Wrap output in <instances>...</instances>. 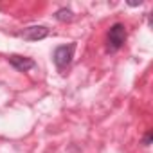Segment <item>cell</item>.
Instances as JSON below:
<instances>
[{"mask_svg":"<svg viewBox=\"0 0 153 153\" xmlns=\"http://www.w3.org/2000/svg\"><path fill=\"white\" fill-rule=\"evenodd\" d=\"M149 142H151V131H148V135H146V137H144V144H146V146H148V144H149Z\"/></svg>","mask_w":153,"mask_h":153,"instance_id":"8992f818","label":"cell"},{"mask_svg":"<svg viewBox=\"0 0 153 153\" xmlns=\"http://www.w3.org/2000/svg\"><path fill=\"white\" fill-rule=\"evenodd\" d=\"M56 20H59V22H70L72 18H74V13L70 11V9H67V7H63V9H59V11H56Z\"/></svg>","mask_w":153,"mask_h":153,"instance_id":"5b68a950","label":"cell"},{"mask_svg":"<svg viewBox=\"0 0 153 153\" xmlns=\"http://www.w3.org/2000/svg\"><path fill=\"white\" fill-rule=\"evenodd\" d=\"M106 42H108V45H106L108 52H117L124 45V42H126V27L123 24H119V22L114 24L110 27V31H108Z\"/></svg>","mask_w":153,"mask_h":153,"instance_id":"6da1fadb","label":"cell"},{"mask_svg":"<svg viewBox=\"0 0 153 153\" xmlns=\"http://www.w3.org/2000/svg\"><path fill=\"white\" fill-rule=\"evenodd\" d=\"M74 51H76V43H68V45H61V47H58L56 51H54V63H56V67L59 68V70H65L68 65H70V61H72V58H74Z\"/></svg>","mask_w":153,"mask_h":153,"instance_id":"7a4b0ae2","label":"cell"},{"mask_svg":"<svg viewBox=\"0 0 153 153\" xmlns=\"http://www.w3.org/2000/svg\"><path fill=\"white\" fill-rule=\"evenodd\" d=\"M9 63H11L18 72H27V70H31V68L36 67L34 59H31V58H27V56H18V54H11V56H9Z\"/></svg>","mask_w":153,"mask_h":153,"instance_id":"277c9868","label":"cell"},{"mask_svg":"<svg viewBox=\"0 0 153 153\" xmlns=\"http://www.w3.org/2000/svg\"><path fill=\"white\" fill-rule=\"evenodd\" d=\"M49 34H51V29L45 25H31V27H25L24 31L18 33V36L27 40V42H40V40L47 38Z\"/></svg>","mask_w":153,"mask_h":153,"instance_id":"3957f363","label":"cell"}]
</instances>
